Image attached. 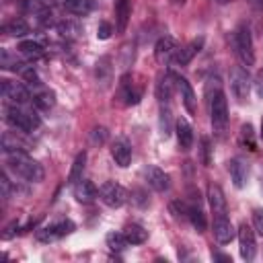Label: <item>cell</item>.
<instances>
[{
  "label": "cell",
  "instance_id": "obj_48",
  "mask_svg": "<svg viewBox=\"0 0 263 263\" xmlns=\"http://www.w3.org/2000/svg\"><path fill=\"white\" fill-rule=\"evenodd\" d=\"M218 2H220V4H226V2H230V0H218Z\"/></svg>",
  "mask_w": 263,
  "mask_h": 263
},
{
  "label": "cell",
  "instance_id": "obj_42",
  "mask_svg": "<svg viewBox=\"0 0 263 263\" xmlns=\"http://www.w3.org/2000/svg\"><path fill=\"white\" fill-rule=\"evenodd\" d=\"M0 187H2V197L8 199L10 197V181H8L6 173H2V177H0Z\"/></svg>",
  "mask_w": 263,
  "mask_h": 263
},
{
  "label": "cell",
  "instance_id": "obj_41",
  "mask_svg": "<svg viewBox=\"0 0 263 263\" xmlns=\"http://www.w3.org/2000/svg\"><path fill=\"white\" fill-rule=\"evenodd\" d=\"M255 92H257V97L259 99H263V68L257 72V76H255Z\"/></svg>",
  "mask_w": 263,
  "mask_h": 263
},
{
  "label": "cell",
  "instance_id": "obj_11",
  "mask_svg": "<svg viewBox=\"0 0 263 263\" xmlns=\"http://www.w3.org/2000/svg\"><path fill=\"white\" fill-rule=\"evenodd\" d=\"M31 103H33L37 109L47 111V109H51V107L55 105V92L49 90V88L43 86V84H35V86H31Z\"/></svg>",
  "mask_w": 263,
  "mask_h": 263
},
{
  "label": "cell",
  "instance_id": "obj_5",
  "mask_svg": "<svg viewBox=\"0 0 263 263\" xmlns=\"http://www.w3.org/2000/svg\"><path fill=\"white\" fill-rule=\"evenodd\" d=\"M230 88H232V95L236 97L238 103H245L249 99L251 76H249L247 68H242V66H234L232 68V72H230Z\"/></svg>",
  "mask_w": 263,
  "mask_h": 263
},
{
  "label": "cell",
  "instance_id": "obj_46",
  "mask_svg": "<svg viewBox=\"0 0 263 263\" xmlns=\"http://www.w3.org/2000/svg\"><path fill=\"white\" fill-rule=\"evenodd\" d=\"M259 136L263 138V117H261V132H259Z\"/></svg>",
  "mask_w": 263,
  "mask_h": 263
},
{
  "label": "cell",
  "instance_id": "obj_14",
  "mask_svg": "<svg viewBox=\"0 0 263 263\" xmlns=\"http://www.w3.org/2000/svg\"><path fill=\"white\" fill-rule=\"evenodd\" d=\"M144 177H146L148 185H150L154 191H166V189L171 187L168 175H166L162 168H158V166H146V168H144Z\"/></svg>",
  "mask_w": 263,
  "mask_h": 263
},
{
  "label": "cell",
  "instance_id": "obj_43",
  "mask_svg": "<svg viewBox=\"0 0 263 263\" xmlns=\"http://www.w3.org/2000/svg\"><path fill=\"white\" fill-rule=\"evenodd\" d=\"M132 199H134V201H138L140 205H146V203H148V199H146L144 191H140V189H136V191L132 193Z\"/></svg>",
  "mask_w": 263,
  "mask_h": 263
},
{
  "label": "cell",
  "instance_id": "obj_21",
  "mask_svg": "<svg viewBox=\"0 0 263 263\" xmlns=\"http://www.w3.org/2000/svg\"><path fill=\"white\" fill-rule=\"evenodd\" d=\"M228 168H230V177H232L234 187L242 189L245 183H247V177H249V166L245 164V160L242 158H232L230 164H228Z\"/></svg>",
  "mask_w": 263,
  "mask_h": 263
},
{
  "label": "cell",
  "instance_id": "obj_3",
  "mask_svg": "<svg viewBox=\"0 0 263 263\" xmlns=\"http://www.w3.org/2000/svg\"><path fill=\"white\" fill-rule=\"evenodd\" d=\"M232 45L234 51L238 55V60L245 66H253L255 64V51H253V37H251V29L247 25H238L232 33Z\"/></svg>",
  "mask_w": 263,
  "mask_h": 263
},
{
  "label": "cell",
  "instance_id": "obj_30",
  "mask_svg": "<svg viewBox=\"0 0 263 263\" xmlns=\"http://www.w3.org/2000/svg\"><path fill=\"white\" fill-rule=\"evenodd\" d=\"M2 31H4L6 35H12V37H25V35L29 33V25H27L23 18H12V21H8V23L2 27Z\"/></svg>",
  "mask_w": 263,
  "mask_h": 263
},
{
  "label": "cell",
  "instance_id": "obj_6",
  "mask_svg": "<svg viewBox=\"0 0 263 263\" xmlns=\"http://www.w3.org/2000/svg\"><path fill=\"white\" fill-rule=\"evenodd\" d=\"M99 195H101L103 203L109 208H121L127 201V191L115 181H105L99 187Z\"/></svg>",
  "mask_w": 263,
  "mask_h": 263
},
{
  "label": "cell",
  "instance_id": "obj_4",
  "mask_svg": "<svg viewBox=\"0 0 263 263\" xmlns=\"http://www.w3.org/2000/svg\"><path fill=\"white\" fill-rule=\"evenodd\" d=\"M210 117H212V127L218 136H222L226 132V123H228V103L222 90H218L216 95L210 97Z\"/></svg>",
  "mask_w": 263,
  "mask_h": 263
},
{
  "label": "cell",
  "instance_id": "obj_25",
  "mask_svg": "<svg viewBox=\"0 0 263 263\" xmlns=\"http://www.w3.org/2000/svg\"><path fill=\"white\" fill-rule=\"evenodd\" d=\"M16 49H18L25 58H29V60H37V58L43 55V45L37 43V41H33V39H25V41H21Z\"/></svg>",
  "mask_w": 263,
  "mask_h": 263
},
{
  "label": "cell",
  "instance_id": "obj_16",
  "mask_svg": "<svg viewBox=\"0 0 263 263\" xmlns=\"http://www.w3.org/2000/svg\"><path fill=\"white\" fill-rule=\"evenodd\" d=\"M175 86H177V82H175V74L166 72V74H160V76H158V80H156V99H158L160 105L171 101V97H173V88H175Z\"/></svg>",
  "mask_w": 263,
  "mask_h": 263
},
{
  "label": "cell",
  "instance_id": "obj_22",
  "mask_svg": "<svg viewBox=\"0 0 263 263\" xmlns=\"http://www.w3.org/2000/svg\"><path fill=\"white\" fill-rule=\"evenodd\" d=\"M2 150H4L6 154L27 152V150H29V144H27L23 138H18L16 134H12V132H4V136H2Z\"/></svg>",
  "mask_w": 263,
  "mask_h": 263
},
{
  "label": "cell",
  "instance_id": "obj_23",
  "mask_svg": "<svg viewBox=\"0 0 263 263\" xmlns=\"http://www.w3.org/2000/svg\"><path fill=\"white\" fill-rule=\"evenodd\" d=\"M132 14V4L129 0H117L115 4V21H117V33H123L127 29V21Z\"/></svg>",
  "mask_w": 263,
  "mask_h": 263
},
{
  "label": "cell",
  "instance_id": "obj_39",
  "mask_svg": "<svg viewBox=\"0 0 263 263\" xmlns=\"http://www.w3.org/2000/svg\"><path fill=\"white\" fill-rule=\"evenodd\" d=\"M111 33H113V29H111V25L107 23V21H103V23H99V27H97V39H109L111 37Z\"/></svg>",
  "mask_w": 263,
  "mask_h": 263
},
{
  "label": "cell",
  "instance_id": "obj_45",
  "mask_svg": "<svg viewBox=\"0 0 263 263\" xmlns=\"http://www.w3.org/2000/svg\"><path fill=\"white\" fill-rule=\"evenodd\" d=\"M214 259H218V261H230L228 255H220V253H214Z\"/></svg>",
  "mask_w": 263,
  "mask_h": 263
},
{
  "label": "cell",
  "instance_id": "obj_35",
  "mask_svg": "<svg viewBox=\"0 0 263 263\" xmlns=\"http://www.w3.org/2000/svg\"><path fill=\"white\" fill-rule=\"evenodd\" d=\"M168 210H171V214L177 218V220H181V218H187L189 216V205L187 203H183V201H171V205H168Z\"/></svg>",
  "mask_w": 263,
  "mask_h": 263
},
{
  "label": "cell",
  "instance_id": "obj_10",
  "mask_svg": "<svg viewBox=\"0 0 263 263\" xmlns=\"http://www.w3.org/2000/svg\"><path fill=\"white\" fill-rule=\"evenodd\" d=\"M177 49H179V47H177L175 37L164 35V37H160V39L156 41V45H154V60H156L158 64L166 66L168 62H173V60H175Z\"/></svg>",
  "mask_w": 263,
  "mask_h": 263
},
{
  "label": "cell",
  "instance_id": "obj_18",
  "mask_svg": "<svg viewBox=\"0 0 263 263\" xmlns=\"http://www.w3.org/2000/svg\"><path fill=\"white\" fill-rule=\"evenodd\" d=\"M208 201H210V208L214 212V218L216 216H226V197H224V191L218 185H214V183L208 187Z\"/></svg>",
  "mask_w": 263,
  "mask_h": 263
},
{
  "label": "cell",
  "instance_id": "obj_20",
  "mask_svg": "<svg viewBox=\"0 0 263 263\" xmlns=\"http://www.w3.org/2000/svg\"><path fill=\"white\" fill-rule=\"evenodd\" d=\"M175 129H177V142H179V148L181 150H191L193 146V129L189 125L187 119H177L175 123Z\"/></svg>",
  "mask_w": 263,
  "mask_h": 263
},
{
  "label": "cell",
  "instance_id": "obj_12",
  "mask_svg": "<svg viewBox=\"0 0 263 263\" xmlns=\"http://www.w3.org/2000/svg\"><path fill=\"white\" fill-rule=\"evenodd\" d=\"M234 236H236V230H234L232 222L226 216H216L214 218V238L220 245H228V242H232Z\"/></svg>",
  "mask_w": 263,
  "mask_h": 263
},
{
  "label": "cell",
  "instance_id": "obj_2",
  "mask_svg": "<svg viewBox=\"0 0 263 263\" xmlns=\"http://www.w3.org/2000/svg\"><path fill=\"white\" fill-rule=\"evenodd\" d=\"M4 119L14 127V129H21V132H33L39 127L41 119L39 115L33 111V109H27V105H8L4 109Z\"/></svg>",
  "mask_w": 263,
  "mask_h": 263
},
{
  "label": "cell",
  "instance_id": "obj_24",
  "mask_svg": "<svg viewBox=\"0 0 263 263\" xmlns=\"http://www.w3.org/2000/svg\"><path fill=\"white\" fill-rule=\"evenodd\" d=\"M111 74H113L111 60L105 55V58H101V60L97 62V66H95V76H97V80L101 82V86H109V82H111Z\"/></svg>",
  "mask_w": 263,
  "mask_h": 263
},
{
  "label": "cell",
  "instance_id": "obj_34",
  "mask_svg": "<svg viewBox=\"0 0 263 263\" xmlns=\"http://www.w3.org/2000/svg\"><path fill=\"white\" fill-rule=\"evenodd\" d=\"M105 240H107V247H109L111 251H123V249L129 245L123 232H109Z\"/></svg>",
  "mask_w": 263,
  "mask_h": 263
},
{
  "label": "cell",
  "instance_id": "obj_27",
  "mask_svg": "<svg viewBox=\"0 0 263 263\" xmlns=\"http://www.w3.org/2000/svg\"><path fill=\"white\" fill-rule=\"evenodd\" d=\"M64 6L68 12L78 14V16H86L92 10V0H64Z\"/></svg>",
  "mask_w": 263,
  "mask_h": 263
},
{
  "label": "cell",
  "instance_id": "obj_36",
  "mask_svg": "<svg viewBox=\"0 0 263 263\" xmlns=\"http://www.w3.org/2000/svg\"><path fill=\"white\" fill-rule=\"evenodd\" d=\"M240 138H242V144L249 146V150H255V140H253V125L251 123H245L240 127Z\"/></svg>",
  "mask_w": 263,
  "mask_h": 263
},
{
  "label": "cell",
  "instance_id": "obj_13",
  "mask_svg": "<svg viewBox=\"0 0 263 263\" xmlns=\"http://www.w3.org/2000/svg\"><path fill=\"white\" fill-rule=\"evenodd\" d=\"M175 82H177V88L181 92V99H183V105H185L187 113L189 115H195L197 113V99H195V92H193L191 84L183 76H177V74H175Z\"/></svg>",
  "mask_w": 263,
  "mask_h": 263
},
{
  "label": "cell",
  "instance_id": "obj_8",
  "mask_svg": "<svg viewBox=\"0 0 263 263\" xmlns=\"http://www.w3.org/2000/svg\"><path fill=\"white\" fill-rule=\"evenodd\" d=\"M236 236H238V249H240V257L245 259V261H253L255 259V255H257V242H255V230L247 224V222H242L240 226H238V230H236Z\"/></svg>",
  "mask_w": 263,
  "mask_h": 263
},
{
  "label": "cell",
  "instance_id": "obj_1",
  "mask_svg": "<svg viewBox=\"0 0 263 263\" xmlns=\"http://www.w3.org/2000/svg\"><path fill=\"white\" fill-rule=\"evenodd\" d=\"M8 156V166L18 175V177H23L25 181H29V183H39V181H43V166L37 162V160H33V158H29L27 156V152H14V154H6Z\"/></svg>",
  "mask_w": 263,
  "mask_h": 263
},
{
  "label": "cell",
  "instance_id": "obj_19",
  "mask_svg": "<svg viewBox=\"0 0 263 263\" xmlns=\"http://www.w3.org/2000/svg\"><path fill=\"white\" fill-rule=\"evenodd\" d=\"M201 45H203V37H197V39H193L191 43H187L183 49H177V53H175V64L177 66H187L193 58H195V53L201 49Z\"/></svg>",
  "mask_w": 263,
  "mask_h": 263
},
{
  "label": "cell",
  "instance_id": "obj_26",
  "mask_svg": "<svg viewBox=\"0 0 263 263\" xmlns=\"http://www.w3.org/2000/svg\"><path fill=\"white\" fill-rule=\"evenodd\" d=\"M158 127H160V134H162L164 138H168L171 132H173V113H171V109H168V103H162V105H160Z\"/></svg>",
  "mask_w": 263,
  "mask_h": 263
},
{
  "label": "cell",
  "instance_id": "obj_47",
  "mask_svg": "<svg viewBox=\"0 0 263 263\" xmlns=\"http://www.w3.org/2000/svg\"><path fill=\"white\" fill-rule=\"evenodd\" d=\"M173 2H175V4H183L185 0H173Z\"/></svg>",
  "mask_w": 263,
  "mask_h": 263
},
{
  "label": "cell",
  "instance_id": "obj_28",
  "mask_svg": "<svg viewBox=\"0 0 263 263\" xmlns=\"http://www.w3.org/2000/svg\"><path fill=\"white\" fill-rule=\"evenodd\" d=\"M0 66L4 70H12V72H23V68H25V64L16 58V53H10L8 49L0 51Z\"/></svg>",
  "mask_w": 263,
  "mask_h": 263
},
{
  "label": "cell",
  "instance_id": "obj_9",
  "mask_svg": "<svg viewBox=\"0 0 263 263\" xmlns=\"http://www.w3.org/2000/svg\"><path fill=\"white\" fill-rule=\"evenodd\" d=\"M72 230H74V224L70 220H64V222H58V224H49V226L37 228L35 230V238L39 242H53V240L70 234Z\"/></svg>",
  "mask_w": 263,
  "mask_h": 263
},
{
  "label": "cell",
  "instance_id": "obj_7",
  "mask_svg": "<svg viewBox=\"0 0 263 263\" xmlns=\"http://www.w3.org/2000/svg\"><path fill=\"white\" fill-rule=\"evenodd\" d=\"M0 88H2V97L6 101H10L12 105H29L31 103V92L25 84L21 82H12V80H0Z\"/></svg>",
  "mask_w": 263,
  "mask_h": 263
},
{
  "label": "cell",
  "instance_id": "obj_33",
  "mask_svg": "<svg viewBox=\"0 0 263 263\" xmlns=\"http://www.w3.org/2000/svg\"><path fill=\"white\" fill-rule=\"evenodd\" d=\"M189 222L193 224V228L197 230V232H203L205 230V216H203V212L199 210V205H189Z\"/></svg>",
  "mask_w": 263,
  "mask_h": 263
},
{
  "label": "cell",
  "instance_id": "obj_15",
  "mask_svg": "<svg viewBox=\"0 0 263 263\" xmlns=\"http://www.w3.org/2000/svg\"><path fill=\"white\" fill-rule=\"evenodd\" d=\"M111 156H113L115 164H119L121 168L129 166V162H132V146H129V142L123 140V138L115 140L111 144Z\"/></svg>",
  "mask_w": 263,
  "mask_h": 263
},
{
  "label": "cell",
  "instance_id": "obj_32",
  "mask_svg": "<svg viewBox=\"0 0 263 263\" xmlns=\"http://www.w3.org/2000/svg\"><path fill=\"white\" fill-rule=\"evenodd\" d=\"M55 29H58L60 37H64V39H68V41L76 39L78 33H80V27H78L76 23H72V21H62V23H58Z\"/></svg>",
  "mask_w": 263,
  "mask_h": 263
},
{
  "label": "cell",
  "instance_id": "obj_38",
  "mask_svg": "<svg viewBox=\"0 0 263 263\" xmlns=\"http://www.w3.org/2000/svg\"><path fill=\"white\" fill-rule=\"evenodd\" d=\"M253 226H255L257 234H261V236H263V208L253 210Z\"/></svg>",
  "mask_w": 263,
  "mask_h": 263
},
{
  "label": "cell",
  "instance_id": "obj_37",
  "mask_svg": "<svg viewBox=\"0 0 263 263\" xmlns=\"http://www.w3.org/2000/svg\"><path fill=\"white\" fill-rule=\"evenodd\" d=\"M201 160L205 166L212 164V144H210V138H201Z\"/></svg>",
  "mask_w": 263,
  "mask_h": 263
},
{
  "label": "cell",
  "instance_id": "obj_17",
  "mask_svg": "<svg viewBox=\"0 0 263 263\" xmlns=\"http://www.w3.org/2000/svg\"><path fill=\"white\" fill-rule=\"evenodd\" d=\"M74 187V197L80 201V203H92L99 195V189L95 187V183L86 181V179H80L78 183L72 185Z\"/></svg>",
  "mask_w": 263,
  "mask_h": 263
},
{
  "label": "cell",
  "instance_id": "obj_40",
  "mask_svg": "<svg viewBox=\"0 0 263 263\" xmlns=\"http://www.w3.org/2000/svg\"><path fill=\"white\" fill-rule=\"evenodd\" d=\"M105 140H107V129L105 127H95L90 132V142L92 144H103Z\"/></svg>",
  "mask_w": 263,
  "mask_h": 263
},
{
  "label": "cell",
  "instance_id": "obj_29",
  "mask_svg": "<svg viewBox=\"0 0 263 263\" xmlns=\"http://www.w3.org/2000/svg\"><path fill=\"white\" fill-rule=\"evenodd\" d=\"M123 234H125V238H127L129 245H142V242H146V238H148V232H146L140 224H129V226H125Z\"/></svg>",
  "mask_w": 263,
  "mask_h": 263
},
{
  "label": "cell",
  "instance_id": "obj_44",
  "mask_svg": "<svg viewBox=\"0 0 263 263\" xmlns=\"http://www.w3.org/2000/svg\"><path fill=\"white\" fill-rule=\"evenodd\" d=\"M251 6L255 10H263V0H251Z\"/></svg>",
  "mask_w": 263,
  "mask_h": 263
},
{
  "label": "cell",
  "instance_id": "obj_31",
  "mask_svg": "<svg viewBox=\"0 0 263 263\" xmlns=\"http://www.w3.org/2000/svg\"><path fill=\"white\" fill-rule=\"evenodd\" d=\"M84 164H86V152H80L74 162H72V168H70V175H68V183L74 185L82 179V171H84Z\"/></svg>",
  "mask_w": 263,
  "mask_h": 263
}]
</instances>
